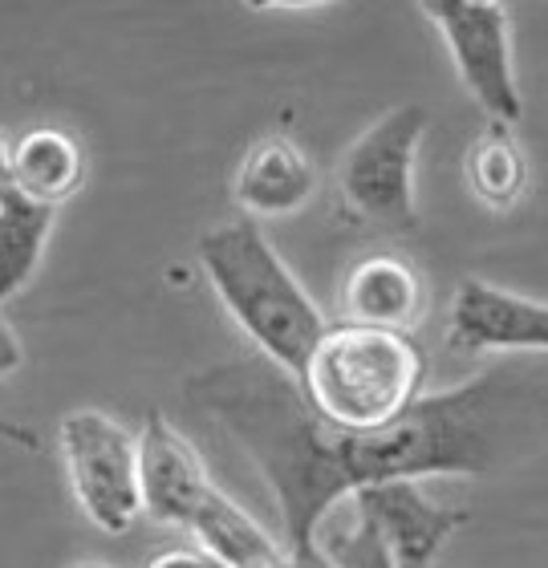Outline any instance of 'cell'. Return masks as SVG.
<instances>
[{"label":"cell","instance_id":"obj_4","mask_svg":"<svg viewBox=\"0 0 548 568\" xmlns=\"http://www.w3.org/2000/svg\"><path fill=\"white\" fill-rule=\"evenodd\" d=\"M427 126V110L418 102H403V106L386 110L382 119H374L358 139L349 142L342 163H337V195L349 212L386 227V232L415 236V163Z\"/></svg>","mask_w":548,"mask_h":568},{"label":"cell","instance_id":"obj_13","mask_svg":"<svg viewBox=\"0 0 548 568\" xmlns=\"http://www.w3.org/2000/svg\"><path fill=\"white\" fill-rule=\"evenodd\" d=\"M187 532L200 540L203 552H212L215 560H224L227 568H268V565H293L281 545V536H273L252 511H244L232 496H224L215 487L212 496L203 499L200 511L191 516Z\"/></svg>","mask_w":548,"mask_h":568},{"label":"cell","instance_id":"obj_2","mask_svg":"<svg viewBox=\"0 0 548 568\" xmlns=\"http://www.w3.org/2000/svg\"><path fill=\"white\" fill-rule=\"evenodd\" d=\"M195 256L224 313L248 333L256 354L297 378L329 321L305 293V284L276 256L261 224L248 215L215 224L200 236Z\"/></svg>","mask_w":548,"mask_h":568},{"label":"cell","instance_id":"obj_22","mask_svg":"<svg viewBox=\"0 0 548 568\" xmlns=\"http://www.w3.org/2000/svg\"><path fill=\"white\" fill-rule=\"evenodd\" d=\"M268 568H293V565H268Z\"/></svg>","mask_w":548,"mask_h":568},{"label":"cell","instance_id":"obj_1","mask_svg":"<svg viewBox=\"0 0 548 568\" xmlns=\"http://www.w3.org/2000/svg\"><path fill=\"white\" fill-rule=\"evenodd\" d=\"M183 394L264 475L293 568H325L317 528L362 487L513 471L548 447V357H500L369 435L329 430L261 354L191 374Z\"/></svg>","mask_w":548,"mask_h":568},{"label":"cell","instance_id":"obj_9","mask_svg":"<svg viewBox=\"0 0 548 568\" xmlns=\"http://www.w3.org/2000/svg\"><path fill=\"white\" fill-rule=\"evenodd\" d=\"M139 491H143L146 516L183 532L203 499L215 491L203 455L159 410H146L139 430Z\"/></svg>","mask_w":548,"mask_h":568},{"label":"cell","instance_id":"obj_15","mask_svg":"<svg viewBox=\"0 0 548 568\" xmlns=\"http://www.w3.org/2000/svg\"><path fill=\"white\" fill-rule=\"evenodd\" d=\"M53 224H58V212L37 207L17 191L0 200V305L37 276Z\"/></svg>","mask_w":548,"mask_h":568},{"label":"cell","instance_id":"obj_18","mask_svg":"<svg viewBox=\"0 0 548 568\" xmlns=\"http://www.w3.org/2000/svg\"><path fill=\"white\" fill-rule=\"evenodd\" d=\"M21 366H24V345L17 337V329L4 321V313H0V378H12Z\"/></svg>","mask_w":548,"mask_h":568},{"label":"cell","instance_id":"obj_8","mask_svg":"<svg viewBox=\"0 0 548 568\" xmlns=\"http://www.w3.org/2000/svg\"><path fill=\"white\" fill-rule=\"evenodd\" d=\"M349 504L378 528L398 568H435L447 540L467 524V508L435 504L415 479L362 487Z\"/></svg>","mask_w":548,"mask_h":568},{"label":"cell","instance_id":"obj_10","mask_svg":"<svg viewBox=\"0 0 548 568\" xmlns=\"http://www.w3.org/2000/svg\"><path fill=\"white\" fill-rule=\"evenodd\" d=\"M337 305L346 325L410 337L418 321L427 317V284L415 264L398 252H366L349 264Z\"/></svg>","mask_w":548,"mask_h":568},{"label":"cell","instance_id":"obj_20","mask_svg":"<svg viewBox=\"0 0 548 568\" xmlns=\"http://www.w3.org/2000/svg\"><path fill=\"white\" fill-rule=\"evenodd\" d=\"M12 191L9 183V142H4V131H0V200Z\"/></svg>","mask_w":548,"mask_h":568},{"label":"cell","instance_id":"obj_12","mask_svg":"<svg viewBox=\"0 0 548 568\" xmlns=\"http://www.w3.org/2000/svg\"><path fill=\"white\" fill-rule=\"evenodd\" d=\"M90 159L78 134L61 126H33L9 142V183L37 207L58 212L85 187Z\"/></svg>","mask_w":548,"mask_h":568},{"label":"cell","instance_id":"obj_7","mask_svg":"<svg viewBox=\"0 0 548 568\" xmlns=\"http://www.w3.org/2000/svg\"><path fill=\"white\" fill-rule=\"evenodd\" d=\"M447 345L455 354L548 357V305L467 276L451 296Z\"/></svg>","mask_w":548,"mask_h":568},{"label":"cell","instance_id":"obj_3","mask_svg":"<svg viewBox=\"0 0 548 568\" xmlns=\"http://www.w3.org/2000/svg\"><path fill=\"white\" fill-rule=\"evenodd\" d=\"M427 357L415 337L337 321L317 337L297 374L313 415L342 435H369L423 398Z\"/></svg>","mask_w":548,"mask_h":568},{"label":"cell","instance_id":"obj_6","mask_svg":"<svg viewBox=\"0 0 548 568\" xmlns=\"http://www.w3.org/2000/svg\"><path fill=\"white\" fill-rule=\"evenodd\" d=\"M418 12L439 29L464 90L491 126L513 131L525 114V94L516 78L513 17L500 0H427Z\"/></svg>","mask_w":548,"mask_h":568},{"label":"cell","instance_id":"obj_16","mask_svg":"<svg viewBox=\"0 0 548 568\" xmlns=\"http://www.w3.org/2000/svg\"><path fill=\"white\" fill-rule=\"evenodd\" d=\"M317 557L325 568H398L382 532L362 511H354V504H349V516L342 520L329 516L317 528Z\"/></svg>","mask_w":548,"mask_h":568},{"label":"cell","instance_id":"obj_17","mask_svg":"<svg viewBox=\"0 0 548 568\" xmlns=\"http://www.w3.org/2000/svg\"><path fill=\"white\" fill-rule=\"evenodd\" d=\"M143 568H227V565L195 545V548H168V552H155Z\"/></svg>","mask_w":548,"mask_h":568},{"label":"cell","instance_id":"obj_14","mask_svg":"<svg viewBox=\"0 0 548 568\" xmlns=\"http://www.w3.org/2000/svg\"><path fill=\"white\" fill-rule=\"evenodd\" d=\"M467 191L488 212H513L528 191V154L508 126H484L464 154Z\"/></svg>","mask_w":548,"mask_h":568},{"label":"cell","instance_id":"obj_5","mask_svg":"<svg viewBox=\"0 0 548 568\" xmlns=\"http://www.w3.org/2000/svg\"><path fill=\"white\" fill-rule=\"evenodd\" d=\"M61 467L78 508L98 532L122 536L143 516L139 435L98 406H78L58 426Z\"/></svg>","mask_w":548,"mask_h":568},{"label":"cell","instance_id":"obj_11","mask_svg":"<svg viewBox=\"0 0 548 568\" xmlns=\"http://www.w3.org/2000/svg\"><path fill=\"white\" fill-rule=\"evenodd\" d=\"M317 195V163L288 134H261L232 175V200L248 220H281L309 207Z\"/></svg>","mask_w":548,"mask_h":568},{"label":"cell","instance_id":"obj_19","mask_svg":"<svg viewBox=\"0 0 548 568\" xmlns=\"http://www.w3.org/2000/svg\"><path fill=\"white\" fill-rule=\"evenodd\" d=\"M0 443H12V447H21V450H41V438H37L33 426H24L4 415H0Z\"/></svg>","mask_w":548,"mask_h":568},{"label":"cell","instance_id":"obj_21","mask_svg":"<svg viewBox=\"0 0 548 568\" xmlns=\"http://www.w3.org/2000/svg\"><path fill=\"white\" fill-rule=\"evenodd\" d=\"M73 568H114V565H102V560H82V565H73Z\"/></svg>","mask_w":548,"mask_h":568}]
</instances>
